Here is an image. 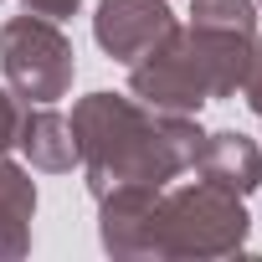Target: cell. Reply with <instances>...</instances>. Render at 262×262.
<instances>
[{
  "instance_id": "6da1fadb",
  "label": "cell",
  "mask_w": 262,
  "mask_h": 262,
  "mask_svg": "<svg viewBox=\"0 0 262 262\" xmlns=\"http://www.w3.org/2000/svg\"><path fill=\"white\" fill-rule=\"evenodd\" d=\"M72 139L88 190L103 195L113 185H170L190 170L201 149V123L190 113L149 108L123 93H88L72 108Z\"/></svg>"
},
{
  "instance_id": "7a4b0ae2",
  "label": "cell",
  "mask_w": 262,
  "mask_h": 262,
  "mask_svg": "<svg viewBox=\"0 0 262 262\" xmlns=\"http://www.w3.org/2000/svg\"><path fill=\"white\" fill-rule=\"evenodd\" d=\"M257 36L242 31H211V26H170L134 67H128V88L149 108L170 113H195L216 98H236L252 67Z\"/></svg>"
},
{
  "instance_id": "3957f363",
  "label": "cell",
  "mask_w": 262,
  "mask_h": 262,
  "mask_svg": "<svg viewBox=\"0 0 262 262\" xmlns=\"http://www.w3.org/2000/svg\"><path fill=\"white\" fill-rule=\"evenodd\" d=\"M252 216L242 195L195 180V185H160L149 216L139 221L134 257H231L247 247Z\"/></svg>"
},
{
  "instance_id": "277c9868",
  "label": "cell",
  "mask_w": 262,
  "mask_h": 262,
  "mask_svg": "<svg viewBox=\"0 0 262 262\" xmlns=\"http://www.w3.org/2000/svg\"><path fill=\"white\" fill-rule=\"evenodd\" d=\"M0 72L21 103H57L72 88L77 52L47 16H11L0 26Z\"/></svg>"
},
{
  "instance_id": "5b68a950",
  "label": "cell",
  "mask_w": 262,
  "mask_h": 262,
  "mask_svg": "<svg viewBox=\"0 0 262 262\" xmlns=\"http://www.w3.org/2000/svg\"><path fill=\"white\" fill-rule=\"evenodd\" d=\"M170 26H175V11L165 0H98V16H93L98 47L123 67H134Z\"/></svg>"
},
{
  "instance_id": "8992f818",
  "label": "cell",
  "mask_w": 262,
  "mask_h": 262,
  "mask_svg": "<svg viewBox=\"0 0 262 262\" xmlns=\"http://www.w3.org/2000/svg\"><path fill=\"white\" fill-rule=\"evenodd\" d=\"M190 170L201 180H211V185H221V190H231V195L247 201L262 185V149L247 134H236V128H221V134H206L201 139Z\"/></svg>"
},
{
  "instance_id": "52a82bcc",
  "label": "cell",
  "mask_w": 262,
  "mask_h": 262,
  "mask_svg": "<svg viewBox=\"0 0 262 262\" xmlns=\"http://www.w3.org/2000/svg\"><path fill=\"white\" fill-rule=\"evenodd\" d=\"M16 149L26 155V165H31V170H47V175H67V170L77 165L72 123H67L52 103H21Z\"/></svg>"
},
{
  "instance_id": "ba28073f",
  "label": "cell",
  "mask_w": 262,
  "mask_h": 262,
  "mask_svg": "<svg viewBox=\"0 0 262 262\" xmlns=\"http://www.w3.org/2000/svg\"><path fill=\"white\" fill-rule=\"evenodd\" d=\"M31 216H36V180L26 165L0 155V262L31 252Z\"/></svg>"
},
{
  "instance_id": "9c48e42d",
  "label": "cell",
  "mask_w": 262,
  "mask_h": 262,
  "mask_svg": "<svg viewBox=\"0 0 262 262\" xmlns=\"http://www.w3.org/2000/svg\"><path fill=\"white\" fill-rule=\"evenodd\" d=\"M190 21L211 26V31L257 36V6H252V0H190Z\"/></svg>"
},
{
  "instance_id": "30bf717a",
  "label": "cell",
  "mask_w": 262,
  "mask_h": 262,
  "mask_svg": "<svg viewBox=\"0 0 262 262\" xmlns=\"http://www.w3.org/2000/svg\"><path fill=\"white\" fill-rule=\"evenodd\" d=\"M16 123H21V98L11 88H0V155L16 149Z\"/></svg>"
},
{
  "instance_id": "8fae6325",
  "label": "cell",
  "mask_w": 262,
  "mask_h": 262,
  "mask_svg": "<svg viewBox=\"0 0 262 262\" xmlns=\"http://www.w3.org/2000/svg\"><path fill=\"white\" fill-rule=\"evenodd\" d=\"M242 98H247V108L262 118V41H257V52H252V67H247V82H242Z\"/></svg>"
},
{
  "instance_id": "7c38bea8",
  "label": "cell",
  "mask_w": 262,
  "mask_h": 262,
  "mask_svg": "<svg viewBox=\"0 0 262 262\" xmlns=\"http://www.w3.org/2000/svg\"><path fill=\"white\" fill-rule=\"evenodd\" d=\"M21 6L31 11V16H47V21H67L82 0H21Z\"/></svg>"
}]
</instances>
